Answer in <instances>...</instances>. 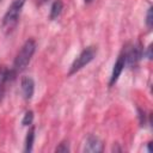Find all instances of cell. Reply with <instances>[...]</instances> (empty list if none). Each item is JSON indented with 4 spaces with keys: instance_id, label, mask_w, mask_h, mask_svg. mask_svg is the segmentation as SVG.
Segmentation results:
<instances>
[{
    "instance_id": "cell-1",
    "label": "cell",
    "mask_w": 153,
    "mask_h": 153,
    "mask_svg": "<svg viewBox=\"0 0 153 153\" xmlns=\"http://www.w3.org/2000/svg\"><path fill=\"white\" fill-rule=\"evenodd\" d=\"M35 51H36V42H35V39L30 38L23 44V47L20 48V50L18 51V54L14 59L13 71L16 72V74L24 71L27 67V65L30 63Z\"/></svg>"
},
{
    "instance_id": "cell-2",
    "label": "cell",
    "mask_w": 153,
    "mask_h": 153,
    "mask_svg": "<svg viewBox=\"0 0 153 153\" xmlns=\"http://www.w3.org/2000/svg\"><path fill=\"white\" fill-rule=\"evenodd\" d=\"M25 0H13L2 18V29L8 33L17 26Z\"/></svg>"
},
{
    "instance_id": "cell-3",
    "label": "cell",
    "mask_w": 153,
    "mask_h": 153,
    "mask_svg": "<svg viewBox=\"0 0 153 153\" xmlns=\"http://www.w3.org/2000/svg\"><path fill=\"white\" fill-rule=\"evenodd\" d=\"M96 53H97V49H96L94 47H87V48H85V49L76 56V59L73 61L68 75H72V74L76 73L78 71H80L81 68H84L86 65H88V63L94 59Z\"/></svg>"
},
{
    "instance_id": "cell-4",
    "label": "cell",
    "mask_w": 153,
    "mask_h": 153,
    "mask_svg": "<svg viewBox=\"0 0 153 153\" xmlns=\"http://www.w3.org/2000/svg\"><path fill=\"white\" fill-rule=\"evenodd\" d=\"M124 57H126V66L128 67H135L139 61L143 57V50L140 43H135V44H129L127 45L123 50Z\"/></svg>"
},
{
    "instance_id": "cell-5",
    "label": "cell",
    "mask_w": 153,
    "mask_h": 153,
    "mask_svg": "<svg viewBox=\"0 0 153 153\" xmlns=\"http://www.w3.org/2000/svg\"><path fill=\"white\" fill-rule=\"evenodd\" d=\"M16 75V72L13 69H8L6 66H0V102L4 99L6 85L11 79H13Z\"/></svg>"
},
{
    "instance_id": "cell-6",
    "label": "cell",
    "mask_w": 153,
    "mask_h": 153,
    "mask_svg": "<svg viewBox=\"0 0 153 153\" xmlns=\"http://www.w3.org/2000/svg\"><path fill=\"white\" fill-rule=\"evenodd\" d=\"M126 67V57H124V54L123 51L118 55L117 57V61L115 62L114 65V68H112V73H111V76H110V81H109V86H114L116 84V81L118 80L122 71Z\"/></svg>"
},
{
    "instance_id": "cell-7",
    "label": "cell",
    "mask_w": 153,
    "mask_h": 153,
    "mask_svg": "<svg viewBox=\"0 0 153 153\" xmlns=\"http://www.w3.org/2000/svg\"><path fill=\"white\" fill-rule=\"evenodd\" d=\"M84 152H87V153L103 152V142L100 141V139L98 136L88 135V137L86 139L85 146H84Z\"/></svg>"
},
{
    "instance_id": "cell-8",
    "label": "cell",
    "mask_w": 153,
    "mask_h": 153,
    "mask_svg": "<svg viewBox=\"0 0 153 153\" xmlns=\"http://www.w3.org/2000/svg\"><path fill=\"white\" fill-rule=\"evenodd\" d=\"M20 87H22V93L25 100H30L33 96L35 92V81L30 76H23L20 80Z\"/></svg>"
},
{
    "instance_id": "cell-9",
    "label": "cell",
    "mask_w": 153,
    "mask_h": 153,
    "mask_svg": "<svg viewBox=\"0 0 153 153\" xmlns=\"http://www.w3.org/2000/svg\"><path fill=\"white\" fill-rule=\"evenodd\" d=\"M62 10H63V2H62V0H55V1L51 4L50 13H49V18H50L51 20L56 19V18L61 14Z\"/></svg>"
},
{
    "instance_id": "cell-10",
    "label": "cell",
    "mask_w": 153,
    "mask_h": 153,
    "mask_svg": "<svg viewBox=\"0 0 153 153\" xmlns=\"http://www.w3.org/2000/svg\"><path fill=\"white\" fill-rule=\"evenodd\" d=\"M33 141H35V127L30 126V128L26 133V137H25V148H24V151L26 153H30L32 151Z\"/></svg>"
},
{
    "instance_id": "cell-11",
    "label": "cell",
    "mask_w": 153,
    "mask_h": 153,
    "mask_svg": "<svg viewBox=\"0 0 153 153\" xmlns=\"http://www.w3.org/2000/svg\"><path fill=\"white\" fill-rule=\"evenodd\" d=\"M32 122H33V111L32 110H27L25 112L23 120H22V124L24 127H29V126L32 124Z\"/></svg>"
},
{
    "instance_id": "cell-12",
    "label": "cell",
    "mask_w": 153,
    "mask_h": 153,
    "mask_svg": "<svg viewBox=\"0 0 153 153\" xmlns=\"http://www.w3.org/2000/svg\"><path fill=\"white\" fill-rule=\"evenodd\" d=\"M55 152H61V153H67L69 152V146L67 141H62L61 143H59V146L55 148Z\"/></svg>"
},
{
    "instance_id": "cell-13",
    "label": "cell",
    "mask_w": 153,
    "mask_h": 153,
    "mask_svg": "<svg viewBox=\"0 0 153 153\" xmlns=\"http://www.w3.org/2000/svg\"><path fill=\"white\" fill-rule=\"evenodd\" d=\"M146 25L148 29L152 27L153 25V14H152V7H149L147 10V14H146Z\"/></svg>"
},
{
    "instance_id": "cell-14",
    "label": "cell",
    "mask_w": 153,
    "mask_h": 153,
    "mask_svg": "<svg viewBox=\"0 0 153 153\" xmlns=\"http://www.w3.org/2000/svg\"><path fill=\"white\" fill-rule=\"evenodd\" d=\"M143 56H146L148 60H152V45H148L146 51H143Z\"/></svg>"
},
{
    "instance_id": "cell-15",
    "label": "cell",
    "mask_w": 153,
    "mask_h": 153,
    "mask_svg": "<svg viewBox=\"0 0 153 153\" xmlns=\"http://www.w3.org/2000/svg\"><path fill=\"white\" fill-rule=\"evenodd\" d=\"M137 111H139V117H140V123H141V126H143V124L146 123V116H145V112H143L142 110H140V109H137Z\"/></svg>"
},
{
    "instance_id": "cell-16",
    "label": "cell",
    "mask_w": 153,
    "mask_h": 153,
    "mask_svg": "<svg viewBox=\"0 0 153 153\" xmlns=\"http://www.w3.org/2000/svg\"><path fill=\"white\" fill-rule=\"evenodd\" d=\"M47 1H48V0H38V4H39V5H43V4H45Z\"/></svg>"
},
{
    "instance_id": "cell-17",
    "label": "cell",
    "mask_w": 153,
    "mask_h": 153,
    "mask_svg": "<svg viewBox=\"0 0 153 153\" xmlns=\"http://www.w3.org/2000/svg\"><path fill=\"white\" fill-rule=\"evenodd\" d=\"M147 149H148V152H152V149H151V142L147 143Z\"/></svg>"
},
{
    "instance_id": "cell-18",
    "label": "cell",
    "mask_w": 153,
    "mask_h": 153,
    "mask_svg": "<svg viewBox=\"0 0 153 153\" xmlns=\"http://www.w3.org/2000/svg\"><path fill=\"white\" fill-rule=\"evenodd\" d=\"M90 1H92V0H85V2H90Z\"/></svg>"
}]
</instances>
